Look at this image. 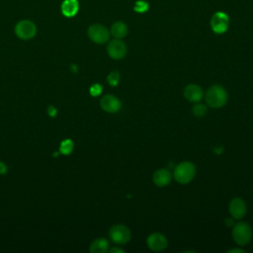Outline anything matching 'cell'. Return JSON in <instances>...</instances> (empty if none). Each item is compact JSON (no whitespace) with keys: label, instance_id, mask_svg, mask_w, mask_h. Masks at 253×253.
Returning a JSON list of instances; mask_svg holds the SVG:
<instances>
[{"label":"cell","instance_id":"8fae6325","mask_svg":"<svg viewBox=\"0 0 253 253\" xmlns=\"http://www.w3.org/2000/svg\"><path fill=\"white\" fill-rule=\"evenodd\" d=\"M229 212L231 214V216L235 219H240L242 218L247 211V207H246V203L240 199V198H234L230 201L229 206Z\"/></svg>","mask_w":253,"mask_h":253},{"label":"cell","instance_id":"6da1fadb","mask_svg":"<svg viewBox=\"0 0 253 253\" xmlns=\"http://www.w3.org/2000/svg\"><path fill=\"white\" fill-rule=\"evenodd\" d=\"M206 102L211 108H220L227 102V92L222 86L213 85L206 93Z\"/></svg>","mask_w":253,"mask_h":253},{"label":"cell","instance_id":"cb8c5ba5","mask_svg":"<svg viewBox=\"0 0 253 253\" xmlns=\"http://www.w3.org/2000/svg\"><path fill=\"white\" fill-rule=\"evenodd\" d=\"M227 252H228V253H231V252H239V253H245V251H244V250H242V249H231V250H228Z\"/></svg>","mask_w":253,"mask_h":253},{"label":"cell","instance_id":"44dd1931","mask_svg":"<svg viewBox=\"0 0 253 253\" xmlns=\"http://www.w3.org/2000/svg\"><path fill=\"white\" fill-rule=\"evenodd\" d=\"M7 172V165L4 162L0 161V175H3Z\"/></svg>","mask_w":253,"mask_h":253},{"label":"cell","instance_id":"e0dca14e","mask_svg":"<svg viewBox=\"0 0 253 253\" xmlns=\"http://www.w3.org/2000/svg\"><path fill=\"white\" fill-rule=\"evenodd\" d=\"M73 147H74L73 141L71 139H65L61 142L59 150L63 154H70L73 150Z\"/></svg>","mask_w":253,"mask_h":253},{"label":"cell","instance_id":"d6986e66","mask_svg":"<svg viewBox=\"0 0 253 253\" xmlns=\"http://www.w3.org/2000/svg\"><path fill=\"white\" fill-rule=\"evenodd\" d=\"M107 80L109 82L110 85L112 86H116L118 83H119V80H120V74L118 71H112L108 77H107Z\"/></svg>","mask_w":253,"mask_h":253},{"label":"cell","instance_id":"5bb4252c","mask_svg":"<svg viewBox=\"0 0 253 253\" xmlns=\"http://www.w3.org/2000/svg\"><path fill=\"white\" fill-rule=\"evenodd\" d=\"M79 9L77 0H65L61 5V12L66 17H73Z\"/></svg>","mask_w":253,"mask_h":253},{"label":"cell","instance_id":"52a82bcc","mask_svg":"<svg viewBox=\"0 0 253 253\" xmlns=\"http://www.w3.org/2000/svg\"><path fill=\"white\" fill-rule=\"evenodd\" d=\"M107 51L113 59H122L126 54V46L120 39H114L109 42Z\"/></svg>","mask_w":253,"mask_h":253},{"label":"cell","instance_id":"5b68a950","mask_svg":"<svg viewBox=\"0 0 253 253\" xmlns=\"http://www.w3.org/2000/svg\"><path fill=\"white\" fill-rule=\"evenodd\" d=\"M15 35L24 41L33 39L37 34L36 25L30 20H22L15 26Z\"/></svg>","mask_w":253,"mask_h":253},{"label":"cell","instance_id":"277c9868","mask_svg":"<svg viewBox=\"0 0 253 253\" xmlns=\"http://www.w3.org/2000/svg\"><path fill=\"white\" fill-rule=\"evenodd\" d=\"M109 236L111 240L116 244H126L131 238L130 230L127 226L124 224H116L111 227L109 231Z\"/></svg>","mask_w":253,"mask_h":253},{"label":"cell","instance_id":"603a6c76","mask_svg":"<svg viewBox=\"0 0 253 253\" xmlns=\"http://www.w3.org/2000/svg\"><path fill=\"white\" fill-rule=\"evenodd\" d=\"M110 252H111V253H114V252H124V250H123V249H120V248H117V247H114V248H112V249L110 250Z\"/></svg>","mask_w":253,"mask_h":253},{"label":"cell","instance_id":"4fadbf2b","mask_svg":"<svg viewBox=\"0 0 253 253\" xmlns=\"http://www.w3.org/2000/svg\"><path fill=\"white\" fill-rule=\"evenodd\" d=\"M153 183L158 187H165L170 184L172 180V174L167 169H158L153 173Z\"/></svg>","mask_w":253,"mask_h":253},{"label":"cell","instance_id":"9a60e30c","mask_svg":"<svg viewBox=\"0 0 253 253\" xmlns=\"http://www.w3.org/2000/svg\"><path fill=\"white\" fill-rule=\"evenodd\" d=\"M109 249V242L105 238H97L90 244L91 253H105Z\"/></svg>","mask_w":253,"mask_h":253},{"label":"cell","instance_id":"ba28073f","mask_svg":"<svg viewBox=\"0 0 253 253\" xmlns=\"http://www.w3.org/2000/svg\"><path fill=\"white\" fill-rule=\"evenodd\" d=\"M229 25L228 16L222 12L215 13L211 20V27L212 31L216 34L224 33Z\"/></svg>","mask_w":253,"mask_h":253},{"label":"cell","instance_id":"ffe728a7","mask_svg":"<svg viewBox=\"0 0 253 253\" xmlns=\"http://www.w3.org/2000/svg\"><path fill=\"white\" fill-rule=\"evenodd\" d=\"M102 91V86L99 84H94L90 88V93L92 96H98Z\"/></svg>","mask_w":253,"mask_h":253},{"label":"cell","instance_id":"2e32d148","mask_svg":"<svg viewBox=\"0 0 253 253\" xmlns=\"http://www.w3.org/2000/svg\"><path fill=\"white\" fill-rule=\"evenodd\" d=\"M111 34L116 39H123L127 34V27L123 22H116L111 27Z\"/></svg>","mask_w":253,"mask_h":253},{"label":"cell","instance_id":"ac0fdd59","mask_svg":"<svg viewBox=\"0 0 253 253\" xmlns=\"http://www.w3.org/2000/svg\"><path fill=\"white\" fill-rule=\"evenodd\" d=\"M193 114L198 117V118H201V117H204L207 113V107L204 105V104H196L193 109Z\"/></svg>","mask_w":253,"mask_h":253},{"label":"cell","instance_id":"7a4b0ae2","mask_svg":"<svg viewBox=\"0 0 253 253\" xmlns=\"http://www.w3.org/2000/svg\"><path fill=\"white\" fill-rule=\"evenodd\" d=\"M173 175L175 180L180 184H188L196 175V167L192 162H182L175 167Z\"/></svg>","mask_w":253,"mask_h":253},{"label":"cell","instance_id":"9c48e42d","mask_svg":"<svg viewBox=\"0 0 253 253\" xmlns=\"http://www.w3.org/2000/svg\"><path fill=\"white\" fill-rule=\"evenodd\" d=\"M146 244L150 250L158 252L164 250L167 247L168 242L163 234L159 232H154L147 237Z\"/></svg>","mask_w":253,"mask_h":253},{"label":"cell","instance_id":"30bf717a","mask_svg":"<svg viewBox=\"0 0 253 253\" xmlns=\"http://www.w3.org/2000/svg\"><path fill=\"white\" fill-rule=\"evenodd\" d=\"M101 108L107 113H117L122 108L121 101L114 95H105L100 100Z\"/></svg>","mask_w":253,"mask_h":253},{"label":"cell","instance_id":"7c38bea8","mask_svg":"<svg viewBox=\"0 0 253 253\" xmlns=\"http://www.w3.org/2000/svg\"><path fill=\"white\" fill-rule=\"evenodd\" d=\"M204 96L203 89L196 84H189L184 89V97L192 103H199Z\"/></svg>","mask_w":253,"mask_h":253},{"label":"cell","instance_id":"8992f818","mask_svg":"<svg viewBox=\"0 0 253 253\" xmlns=\"http://www.w3.org/2000/svg\"><path fill=\"white\" fill-rule=\"evenodd\" d=\"M87 35L89 39L98 44L105 43L110 39V32L108 29L100 24H94L88 28Z\"/></svg>","mask_w":253,"mask_h":253},{"label":"cell","instance_id":"7402d4cb","mask_svg":"<svg viewBox=\"0 0 253 253\" xmlns=\"http://www.w3.org/2000/svg\"><path fill=\"white\" fill-rule=\"evenodd\" d=\"M48 114H49L50 116H54V115L56 114V109H54L53 107H49V108H48Z\"/></svg>","mask_w":253,"mask_h":253},{"label":"cell","instance_id":"3957f363","mask_svg":"<svg viewBox=\"0 0 253 253\" xmlns=\"http://www.w3.org/2000/svg\"><path fill=\"white\" fill-rule=\"evenodd\" d=\"M232 237L236 244L246 245L252 238L251 226L245 221L237 222L232 229Z\"/></svg>","mask_w":253,"mask_h":253}]
</instances>
